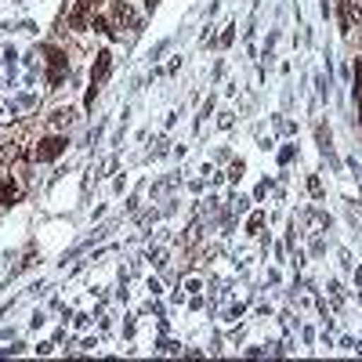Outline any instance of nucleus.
Returning a JSON list of instances; mask_svg holds the SVG:
<instances>
[{
  "mask_svg": "<svg viewBox=\"0 0 362 362\" xmlns=\"http://www.w3.org/2000/svg\"><path fill=\"white\" fill-rule=\"evenodd\" d=\"M105 73H109V54H98V73H95V87L105 80Z\"/></svg>",
  "mask_w": 362,
  "mask_h": 362,
  "instance_id": "nucleus-2",
  "label": "nucleus"
},
{
  "mask_svg": "<svg viewBox=\"0 0 362 362\" xmlns=\"http://www.w3.org/2000/svg\"><path fill=\"white\" fill-rule=\"evenodd\" d=\"M62 148H66L62 138H47V141H40V148H37V160H54Z\"/></svg>",
  "mask_w": 362,
  "mask_h": 362,
  "instance_id": "nucleus-1",
  "label": "nucleus"
},
{
  "mask_svg": "<svg viewBox=\"0 0 362 362\" xmlns=\"http://www.w3.org/2000/svg\"><path fill=\"white\" fill-rule=\"evenodd\" d=\"M8 199H15V189H8V185H0V203H8Z\"/></svg>",
  "mask_w": 362,
  "mask_h": 362,
  "instance_id": "nucleus-3",
  "label": "nucleus"
}]
</instances>
